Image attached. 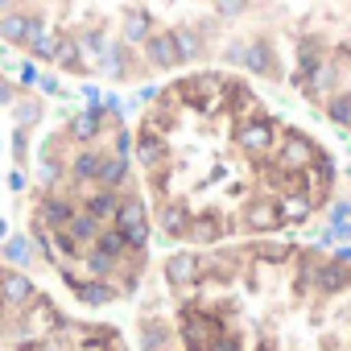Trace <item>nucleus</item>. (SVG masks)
Wrapping results in <instances>:
<instances>
[{"mask_svg": "<svg viewBox=\"0 0 351 351\" xmlns=\"http://www.w3.org/2000/svg\"><path fill=\"white\" fill-rule=\"evenodd\" d=\"M132 161L157 232L195 248L293 232L335 191V157L232 71L161 87L136 124Z\"/></svg>", "mask_w": 351, "mask_h": 351, "instance_id": "nucleus-1", "label": "nucleus"}, {"mask_svg": "<svg viewBox=\"0 0 351 351\" xmlns=\"http://www.w3.org/2000/svg\"><path fill=\"white\" fill-rule=\"evenodd\" d=\"M178 298L182 351H351V261L289 240L199 256Z\"/></svg>", "mask_w": 351, "mask_h": 351, "instance_id": "nucleus-2", "label": "nucleus"}]
</instances>
